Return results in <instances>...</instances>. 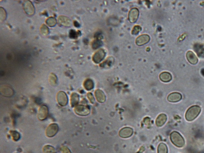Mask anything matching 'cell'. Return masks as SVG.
Masks as SVG:
<instances>
[{"label":"cell","mask_w":204,"mask_h":153,"mask_svg":"<svg viewBox=\"0 0 204 153\" xmlns=\"http://www.w3.org/2000/svg\"><path fill=\"white\" fill-rule=\"evenodd\" d=\"M201 108L198 106H193L187 110L185 114L186 119L188 121H191L197 117L201 111Z\"/></svg>","instance_id":"6da1fadb"},{"label":"cell","mask_w":204,"mask_h":153,"mask_svg":"<svg viewBox=\"0 0 204 153\" xmlns=\"http://www.w3.org/2000/svg\"><path fill=\"white\" fill-rule=\"evenodd\" d=\"M170 139L172 143L177 147H182L184 146V139L182 137V136L177 131H173L171 134Z\"/></svg>","instance_id":"7a4b0ae2"},{"label":"cell","mask_w":204,"mask_h":153,"mask_svg":"<svg viewBox=\"0 0 204 153\" xmlns=\"http://www.w3.org/2000/svg\"><path fill=\"white\" fill-rule=\"evenodd\" d=\"M74 111L78 115L86 116L90 113V109L88 106L78 105L75 107Z\"/></svg>","instance_id":"3957f363"},{"label":"cell","mask_w":204,"mask_h":153,"mask_svg":"<svg viewBox=\"0 0 204 153\" xmlns=\"http://www.w3.org/2000/svg\"><path fill=\"white\" fill-rule=\"evenodd\" d=\"M58 127L56 124H50L49 125L46 130V135L49 137L54 136L58 132Z\"/></svg>","instance_id":"277c9868"},{"label":"cell","mask_w":204,"mask_h":153,"mask_svg":"<svg viewBox=\"0 0 204 153\" xmlns=\"http://www.w3.org/2000/svg\"><path fill=\"white\" fill-rule=\"evenodd\" d=\"M57 100L58 103L60 106H66L68 104V96L65 92L60 91L58 93L57 95Z\"/></svg>","instance_id":"5b68a950"},{"label":"cell","mask_w":204,"mask_h":153,"mask_svg":"<svg viewBox=\"0 0 204 153\" xmlns=\"http://www.w3.org/2000/svg\"><path fill=\"white\" fill-rule=\"evenodd\" d=\"M48 114V109L46 106H42L40 107L38 113V117L41 121L46 119Z\"/></svg>","instance_id":"8992f818"},{"label":"cell","mask_w":204,"mask_h":153,"mask_svg":"<svg viewBox=\"0 0 204 153\" xmlns=\"http://www.w3.org/2000/svg\"><path fill=\"white\" fill-rule=\"evenodd\" d=\"M24 10L27 14L32 15L34 13L35 9L33 5L29 1H26L23 3Z\"/></svg>","instance_id":"52a82bcc"},{"label":"cell","mask_w":204,"mask_h":153,"mask_svg":"<svg viewBox=\"0 0 204 153\" xmlns=\"http://www.w3.org/2000/svg\"><path fill=\"white\" fill-rule=\"evenodd\" d=\"M139 16V10L137 8H133L131 9L129 14V20L131 23H135L137 20Z\"/></svg>","instance_id":"ba28073f"},{"label":"cell","mask_w":204,"mask_h":153,"mask_svg":"<svg viewBox=\"0 0 204 153\" xmlns=\"http://www.w3.org/2000/svg\"><path fill=\"white\" fill-rule=\"evenodd\" d=\"M133 133V130L130 127H124L120 131L119 135L121 137L128 138L132 136Z\"/></svg>","instance_id":"9c48e42d"},{"label":"cell","mask_w":204,"mask_h":153,"mask_svg":"<svg viewBox=\"0 0 204 153\" xmlns=\"http://www.w3.org/2000/svg\"><path fill=\"white\" fill-rule=\"evenodd\" d=\"M106 56V52L103 50H100L94 54L93 57V61L95 63H98L103 59Z\"/></svg>","instance_id":"30bf717a"},{"label":"cell","mask_w":204,"mask_h":153,"mask_svg":"<svg viewBox=\"0 0 204 153\" xmlns=\"http://www.w3.org/2000/svg\"><path fill=\"white\" fill-rule=\"evenodd\" d=\"M150 40V37L147 35L144 34L138 37L136 40V43L139 46L144 45L149 42Z\"/></svg>","instance_id":"8fae6325"},{"label":"cell","mask_w":204,"mask_h":153,"mask_svg":"<svg viewBox=\"0 0 204 153\" xmlns=\"http://www.w3.org/2000/svg\"><path fill=\"white\" fill-rule=\"evenodd\" d=\"M182 95L180 93L174 92L170 94L167 98L168 101L172 103H176L181 100Z\"/></svg>","instance_id":"7c38bea8"},{"label":"cell","mask_w":204,"mask_h":153,"mask_svg":"<svg viewBox=\"0 0 204 153\" xmlns=\"http://www.w3.org/2000/svg\"><path fill=\"white\" fill-rule=\"evenodd\" d=\"M186 56L187 59L190 63L193 65L197 63L198 59L196 55L192 51H188L187 53Z\"/></svg>","instance_id":"4fadbf2b"},{"label":"cell","mask_w":204,"mask_h":153,"mask_svg":"<svg viewBox=\"0 0 204 153\" xmlns=\"http://www.w3.org/2000/svg\"><path fill=\"white\" fill-rule=\"evenodd\" d=\"M167 120V117L165 114L162 113L158 116L156 121V125L158 127H161L164 125Z\"/></svg>","instance_id":"5bb4252c"},{"label":"cell","mask_w":204,"mask_h":153,"mask_svg":"<svg viewBox=\"0 0 204 153\" xmlns=\"http://www.w3.org/2000/svg\"><path fill=\"white\" fill-rule=\"evenodd\" d=\"M96 97L98 101L103 103L106 100V96L104 92L100 90H96L95 92Z\"/></svg>","instance_id":"9a60e30c"},{"label":"cell","mask_w":204,"mask_h":153,"mask_svg":"<svg viewBox=\"0 0 204 153\" xmlns=\"http://www.w3.org/2000/svg\"><path fill=\"white\" fill-rule=\"evenodd\" d=\"M160 78L163 82H169L172 80V76L169 72H163L160 74Z\"/></svg>","instance_id":"2e32d148"},{"label":"cell","mask_w":204,"mask_h":153,"mask_svg":"<svg viewBox=\"0 0 204 153\" xmlns=\"http://www.w3.org/2000/svg\"><path fill=\"white\" fill-rule=\"evenodd\" d=\"M59 23L65 26H69L71 24L70 21L65 16H60L58 18Z\"/></svg>","instance_id":"e0dca14e"},{"label":"cell","mask_w":204,"mask_h":153,"mask_svg":"<svg viewBox=\"0 0 204 153\" xmlns=\"http://www.w3.org/2000/svg\"><path fill=\"white\" fill-rule=\"evenodd\" d=\"M1 93L5 96H12L13 92L11 88L5 86L1 88Z\"/></svg>","instance_id":"ac0fdd59"},{"label":"cell","mask_w":204,"mask_h":153,"mask_svg":"<svg viewBox=\"0 0 204 153\" xmlns=\"http://www.w3.org/2000/svg\"><path fill=\"white\" fill-rule=\"evenodd\" d=\"M79 101V96L76 93H72L71 96V105L72 107L76 106Z\"/></svg>","instance_id":"d6986e66"},{"label":"cell","mask_w":204,"mask_h":153,"mask_svg":"<svg viewBox=\"0 0 204 153\" xmlns=\"http://www.w3.org/2000/svg\"><path fill=\"white\" fill-rule=\"evenodd\" d=\"M84 86L85 89L87 90H92L94 86L93 81L92 80L90 79L86 80L84 83Z\"/></svg>","instance_id":"ffe728a7"},{"label":"cell","mask_w":204,"mask_h":153,"mask_svg":"<svg viewBox=\"0 0 204 153\" xmlns=\"http://www.w3.org/2000/svg\"><path fill=\"white\" fill-rule=\"evenodd\" d=\"M158 153H168V149L166 144L161 143L158 145Z\"/></svg>","instance_id":"44dd1931"},{"label":"cell","mask_w":204,"mask_h":153,"mask_svg":"<svg viewBox=\"0 0 204 153\" xmlns=\"http://www.w3.org/2000/svg\"><path fill=\"white\" fill-rule=\"evenodd\" d=\"M44 153H56V150L53 147L50 145H46L43 149Z\"/></svg>","instance_id":"7402d4cb"},{"label":"cell","mask_w":204,"mask_h":153,"mask_svg":"<svg viewBox=\"0 0 204 153\" xmlns=\"http://www.w3.org/2000/svg\"><path fill=\"white\" fill-rule=\"evenodd\" d=\"M46 23L50 27L55 26L56 23V20L55 18L50 17L46 21Z\"/></svg>","instance_id":"603a6c76"},{"label":"cell","mask_w":204,"mask_h":153,"mask_svg":"<svg viewBox=\"0 0 204 153\" xmlns=\"http://www.w3.org/2000/svg\"><path fill=\"white\" fill-rule=\"evenodd\" d=\"M11 135L13 139L15 141H17L20 138V135L18 132L15 131H10Z\"/></svg>","instance_id":"cb8c5ba5"},{"label":"cell","mask_w":204,"mask_h":153,"mask_svg":"<svg viewBox=\"0 0 204 153\" xmlns=\"http://www.w3.org/2000/svg\"><path fill=\"white\" fill-rule=\"evenodd\" d=\"M57 81V78L55 74H52L50 76V82L51 84L55 85H56Z\"/></svg>","instance_id":"d4e9b609"},{"label":"cell","mask_w":204,"mask_h":153,"mask_svg":"<svg viewBox=\"0 0 204 153\" xmlns=\"http://www.w3.org/2000/svg\"><path fill=\"white\" fill-rule=\"evenodd\" d=\"M41 33L43 35H47L48 34H49V30L48 28L46 25H43L41 26Z\"/></svg>","instance_id":"484cf974"},{"label":"cell","mask_w":204,"mask_h":153,"mask_svg":"<svg viewBox=\"0 0 204 153\" xmlns=\"http://www.w3.org/2000/svg\"><path fill=\"white\" fill-rule=\"evenodd\" d=\"M79 35L78 33L77 32L75 31V30H71L70 32V38L73 39H76L77 38L78 36Z\"/></svg>","instance_id":"4316f807"},{"label":"cell","mask_w":204,"mask_h":153,"mask_svg":"<svg viewBox=\"0 0 204 153\" xmlns=\"http://www.w3.org/2000/svg\"><path fill=\"white\" fill-rule=\"evenodd\" d=\"M141 30V27L136 25L134 27L132 31V34L133 35H136L139 34V32Z\"/></svg>","instance_id":"83f0119b"},{"label":"cell","mask_w":204,"mask_h":153,"mask_svg":"<svg viewBox=\"0 0 204 153\" xmlns=\"http://www.w3.org/2000/svg\"><path fill=\"white\" fill-rule=\"evenodd\" d=\"M6 17V13L5 11L3 8H1V19L4 20L5 19Z\"/></svg>","instance_id":"f1b7e54d"},{"label":"cell","mask_w":204,"mask_h":153,"mask_svg":"<svg viewBox=\"0 0 204 153\" xmlns=\"http://www.w3.org/2000/svg\"><path fill=\"white\" fill-rule=\"evenodd\" d=\"M88 97L89 98V100H90V102L92 103V104H93L95 102V100H94V98L93 95H92V93H88Z\"/></svg>","instance_id":"f546056e"},{"label":"cell","mask_w":204,"mask_h":153,"mask_svg":"<svg viewBox=\"0 0 204 153\" xmlns=\"http://www.w3.org/2000/svg\"><path fill=\"white\" fill-rule=\"evenodd\" d=\"M100 45V42L98 41H96L93 42V48L96 49L99 47Z\"/></svg>","instance_id":"4dcf8cb0"},{"label":"cell","mask_w":204,"mask_h":153,"mask_svg":"<svg viewBox=\"0 0 204 153\" xmlns=\"http://www.w3.org/2000/svg\"><path fill=\"white\" fill-rule=\"evenodd\" d=\"M62 151L63 153H71L68 148V147H62Z\"/></svg>","instance_id":"1f68e13d"},{"label":"cell","mask_w":204,"mask_h":153,"mask_svg":"<svg viewBox=\"0 0 204 153\" xmlns=\"http://www.w3.org/2000/svg\"><path fill=\"white\" fill-rule=\"evenodd\" d=\"M144 124H146V125H149L150 122V119L148 117L145 118L144 119Z\"/></svg>","instance_id":"d6a6232c"},{"label":"cell","mask_w":204,"mask_h":153,"mask_svg":"<svg viewBox=\"0 0 204 153\" xmlns=\"http://www.w3.org/2000/svg\"><path fill=\"white\" fill-rule=\"evenodd\" d=\"M74 25H75V27H78L80 26L79 23H78L77 22H76V21H74Z\"/></svg>","instance_id":"836d02e7"}]
</instances>
